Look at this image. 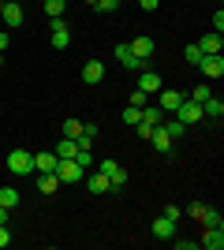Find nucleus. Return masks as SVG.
<instances>
[{"label": "nucleus", "mask_w": 224, "mask_h": 250, "mask_svg": "<svg viewBox=\"0 0 224 250\" xmlns=\"http://www.w3.org/2000/svg\"><path fill=\"white\" fill-rule=\"evenodd\" d=\"M8 172L11 176H34V153L30 149H11L8 153Z\"/></svg>", "instance_id": "f257e3e1"}, {"label": "nucleus", "mask_w": 224, "mask_h": 250, "mask_svg": "<svg viewBox=\"0 0 224 250\" xmlns=\"http://www.w3.org/2000/svg\"><path fill=\"white\" fill-rule=\"evenodd\" d=\"M56 179L60 183H82V176H86V168H79L75 165V157H64V161H56Z\"/></svg>", "instance_id": "f03ea898"}, {"label": "nucleus", "mask_w": 224, "mask_h": 250, "mask_svg": "<svg viewBox=\"0 0 224 250\" xmlns=\"http://www.w3.org/2000/svg\"><path fill=\"white\" fill-rule=\"evenodd\" d=\"M172 116H176L180 124H202V120H205L202 104H198V101H191V97H183V101H180V108H176Z\"/></svg>", "instance_id": "7ed1b4c3"}, {"label": "nucleus", "mask_w": 224, "mask_h": 250, "mask_svg": "<svg viewBox=\"0 0 224 250\" xmlns=\"http://www.w3.org/2000/svg\"><path fill=\"white\" fill-rule=\"evenodd\" d=\"M22 19H26V11L15 4V0H0V22L8 26V30H15V26H22Z\"/></svg>", "instance_id": "20e7f679"}, {"label": "nucleus", "mask_w": 224, "mask_h": 250, "mask_svg": "<svg viewBox=\"0 0 224 250\" xmlns=\"http://www.w3.org/2000/svg\"><path fill=\"white\" fill-rule=\"evenodd\" d=\"M49 42H53V49H67L71 45V30H67V22L64 19H49Z\"/></svg>", "instance_id": "39448f33"}, {"label": "nucleus", "mask_w": 224, "mask_h": 250, "mask_svg": "<svg viewBox=\"0 0 224 250\" xmlns=\"http://www.w3.org/2000/svg\"><path fill=\"white\" fill-rule=\"evenodd\" d=\"M183 97H187V94H180V90H157V108H161L164 116H172L176 108H180Z\"/></svg>", "instance_id": "423d86ee"}, {"label": "nucleus", "mask_w": 224, "mask_h": 250, "mask_svg": "<svg viewBox=\"0 0 224 250\" xmlns=\"http://www.w3.org/2000/svg\"><path fill=\"white\" fill-rule=\"evenodd\" d=\"M112 52H116V60L123 63V67H127V71H142V67H146V63H142L139 56H135V52H131V45H127V42H120V45H116V49H112Z\"/></svg>", "instance_id": "0eeeda50"}, {"label": "nucleus", "mask_w": 224, "mask_h": 250, "mask_svg": "<svg viewBox=\"0 0 224 250\" xmlns=\"http://www.w3.org/2000/svg\"><path fill=\"white\" fill-rule=\"evenodd\" d=\"M198 67H202V79H209V83H213V79H221V75H224L221 52H217V56H202V60H198Z\"/></svg>", "instance_id": "6e6552de"}, {"label": "nucleus", "mask_w": 224, "mask_h": 250, "mask_svg": "<svg viewBox=\"0 0 224 250\" xmlns=\"http://www.w3.org/2000/svg\"><path fill=\"white\" fill-rule=\"evenodd\" d=\"M127 45H131V52H135V56H139L142 63H146V60H153V52H157L153 38H146V34H139V38H135V42H127Z\"/></svg>", "instance_id": "1a4fd4ad"}, {"label": "nucleus", "mask_w": 224, "mask_h": 250, "mask_svg": "<svg viewBox=\"0 0 224 250\" xmlns=\"http://www.w3.org/2000/svg\"><path fill=\"white\" fill-rule=\"evenodd\" d=\"M101 79H105V63H101V60H86L82 63V83L86 86H97Z\"/></svg>", "instance_id": "9d476101"}, {"label": "nucleus", "mask_w": 224, "mask_h": 250, "mask_svg": "<svg viewBox=\"0 0 224 250\" xmlns=\"http://www.w3.org/2000/svg\"><path fill=\"white\" fill-rule=\"evenodd\" d=\"M139 90H142V94H157V90H161V75L153 71V67H142V71H139Z\"/></svg>", "instance_id": "9b49d317"}, {"label": "nucleus", "mask_w": 224, "mask_h": 250, "mask_svg": "<svg viewBox=\"0 0 224 250\" xmlns=\"http://www.w3.org/2000/svg\"><path fill=\"white\" fill-rule=\"evenodd\" d=\"M149 231H153V239H172V235H176V220H168L161 213V217L149 224Z\"/></svg>", "instance_id": "f8f14e48"}, {"label": "nucleus", "mask_w": 224, "mask_h": 250, "mask_svg": "<svg viewBox=\"0 0 224 250\" xmlns=\"http://www.w3.org/2000/svg\"><path fill=\"white\" fill-rule=\"evenodd\" d=\"M56 190H60V179H56V172H38V194L53 198Z\"/></svg>", "instance_id": "ddd939ff"}, {"label": "nucleus", "mask_w": 224, "mask_h": 250, "mask_svg": "<svg viewBox=\"0 0 224 250\" xmlns=\"http://www.w3.org/2000/svg\"><path fill=\"white\" fill-rule=\"evenodd\" d=\"M198 247H205V250H224V228H205L202 239H198Z\"/></svg>", "instance_id": "4468645a"}, {"label": "nucleus", "mask_w": 224, "mask_h": 250, "mask_svg": "<svg viewBox=\"0 0 224 250\" xmlns=\"http://www.w3.org/2000/svg\"><path fill=\"white\" fill-rule=\"evenodd\" d=\"M82 179H86V190H90V194H112V183H108V176H101V172L82 176Z\"/></svg>", "instance_id": "2eb2a0df"}, {"label": "nucleus", "mask_w": 224, "mask_h": 250, "mask_svg": "<svg viewBox=\"0 0 224 250\" xmlns=\"http://www.w3.org/2000/svg\"><path fill=\"white\" fill-rule=\"evenodd\" d=\"M56 161H60V157H56L53 149H41V153H34V176H38V172H53Z\"/></svg>", "instance_id": "dca6fc26"}, {"label": "nucleus", "mask_w": 224, "mask_h": 250, "mask_svg": "<svg viewBox=\"0 0 224 250\" xmlns=\"http://www.w3.org/2000/svg\"><path fill=\"white\" fill-rule=\"evenodd\" d=\"M198 49H202V56H217V52L224 49V38L213 30V34H205L202 42H198Z\"/></svg>", "instance_id": "f3484780"}, {"label": "nucleus", "mask_w": 224, "mask_h": 250, "mask_svg": "<svg viewBox=\"0 0 224 250\" xmlns=\"http://www.w3.org/2000/svg\"><path fill=\"white\" fill-rule=\"evenodd\" d=\"M149 142H153V149H157V153H172V146H176V142H172L168 135H164V127H153V135H149Z\"/></svg>", "instance_id": "a211bd4d"}, {"label": "nucleus", "mask_w": 224, "mask_h": 250, "mask_svg": "<svg viewBox=\"0 0 224 250\" xmlns=\"http://www.w3.org/2000/svg\"><path fill=\"white\" fill-rule=\"evenodd\" d=\"M161 127H164V135H168L172 142H180V138H183V131H187V124H180L176 116H172V120L164 116V120H161Z\"/></svg>", "instance_id": "6ab92c4d"}, {"label": "nucleus", "mask_w": 224, "mask_h": 250, "mask_svg": "<svg viewBox=\"0 0 224 250\" xmlns=\"http://www.w3.org/2000/svg\"><path fill=\"white\" fill-rule=\"evenodd\" d=\"M198 220H202L205 228H224V217H221V209H213V206H205L202 213H198Z\"/></svg>", "instance_id": "aec40b11"}, {"label": "nucleus", "mask_w": 224, "mask_h": 250, "mask_svg": "<svg viewBox=\"0 0 224 250\" xmlns=\"http://www.w3.org/2000/svg\"><path fill=\"white\" fill-rule=\"evenodd\" d=\"M202 112H205V120H213V124H217V120L224 116V101H221V97H209V101H202Z\"/></svg>", "instance_id": "412c9836"}, {"label": "nucleus", "mask_w": 224, "mask_h": 250, "mask_svg": "<svg viewBox=\"0 0 224 250\" xmlns=\"http://www.w3.org/2000/svg\"><path fill=\"white\" fill-rule=\"evenodd\" d=\"M142 124H149V127H157L161 120H164V112H161L157 104H142V116H139Z\"/></svg>", "instance_id": "4be33fe9"}, {"label": "nucleus", "mask_w": 224, "mask_h": 250, "mask_svg": "<svg viewBox=\"0 0 224 250\" xmlns=\"http://www.w3.org/2000/svg\"><path fill=\"white\" fill-rule=\"evenodd\" d=\"M209 97H213V86H209V79H202V83L198 86H191V101H209Z\"/></svg>", "instance_id": "5701e85b"}, {"label": "nucleus", "mask_w": 224, "mask_h": 250, "mask_svg": "<svg viewBox=\"0 0 224 250\" xmlns=\"http://www.w3.org/2000/svg\"><path fill=\"white\" fill-rule=\"evenodd\" d=\"M0 206L15 209V206H19V190H15V187H0Z\"/></svg>", "instance_id": "b1692460"}, {"label": "nucleus", "mask_w": 224, "mask_h": 250, "mask_svg": "<svg viewBox=\"0 0 224 250\" xmlns=\"http://www.w3.org/2000/svg\"><path fill=\"white\" fill-rule=\"evenodd\" d=\"M64 8H67V0H45V15L49 19H64Z\"/></svg>", "instance_id": "393cba45"}, {"label": "nucleus", "mask_w": 224, "mask_h": 250, "mask_svg": "<svg viewBox=\"0 0 224 250\" xmlns=\"http://www.w3.org/2000/svg\"><path fill=\"white\" fill-rule=\"evenodd\" d=\"M75 149H79V146H75V138H60V142H56V149H53V153L60 157V161H64V157H75Z\"/></svg>", "instance_id": "a878e982"}, {"label": "nucleus", "mask_w": 224, "mask_h": 250, "mask_svg": "<svg viewBox=\"0 0 224 250\" xmlns=\"http://www.w3.org/2000/svg\"><path fill=\"white\" fill-rule=\"evenodd\" d=\"M82 135V120H64V138H79Z\"/></svg>", "instance_id": "bb28decb"}, {"label": "nucleus", "mask_w": 224, "mask_h": 250, "mask_svg": "<svg viewBox=\"0 0 224 250\" xmlns=\"http://www.w3.org/2000/svg\"><path fill=\"white\" fill-rule=\"evenodd\" d=\"M75 165L90 172V165H94V153H90V149H75Z\"/></svg>", "instance_id": "cd10ccee"}, {"label": "nucleus", "mask_w": 224, "mask_h": 250, "mask_svg": "<svg viewBox=\"0 0 224 250\" xmlns=\"http://www.w3.org/2000/svg\"><path fill=\"white\" fill-rule=\"evenodd\" d=\"M127 104H135V108H142V104H149V94H142L139 86L131 90V97H127Z\"/></svg>", "instance_id": "c85d7f7f"}, {"label": "nucleus", "mask_w": 224, "mask_h": 250, "mask_svg": "<svg viewBox=\"0 0 224 250\" xmlns=\"http://www.w3.org/2000/svg\"><path fill=\"white\" fill-rule=\"evenodd\" d=\"M183 60L198 67V60H202V49H198V42H194V45H187V52H183Z\"/></svg>", "instance_id": "c756f323"}, {"label": "nucleus", "mask_w": 224, "mask_h": 250, "mask_svg": "<svg viewBox=\"0 0 224 250\" xmlns=\"http://www.w3.org/2000/svg\"><path fill=\"white\" fill-rule=\"evenodd\" d=\"M139 116H142V108H135V104H127V108H123V124H139Z\"/></svg>", "instance_id": "7c9ffc66"}, {"label": "nucleus", "mask_w": 224, "mask_h": 250, "mask_svg": "<svg viewBox=\"0 0 224 250\" xmlns=\"http://www.w3.org/2000/svg\"><path fill=\"white\" fill-rule=\"evenodd\" d=\"M94 8H97V11H105V15H112V11H120V0H97Z\"/></svg>", "instance_id": "2f4dec72"}, {"label": "nucleus", "mask_w": 224, "mask_h": 250, "mask_svg": "<svg viewBox=\"0 0 224 250\" xmlns=\"http://www.w3.org/2000/svg\"><path fill=\"white\" fill-rule=\"evenodd\" d=\"M135 135H139L142 142H149V135H153V127H149V124H142V120H139V124H135Z\"/></svg>", "instance_id": "473e14b6"}, {"label": "nucleus", "mask_w": 224, "mask_h": 250, "mask_svg": "<svg viewBox=\"0 0 224 250\" xmlns=\"http://www.w3.org/2000/svg\"><path fill=\"white\" fill-rule=\"evenodd\" d=\"M161 213H164L168 220H176V224H180V217H183V209H180V206H164Z\"/></svg>", "instance_id": "72a5a7b5"}, {"label": "nucleus", "mask_w": 224, "mask_h": 250, "mask_svg": "<svg viewBox=\"0 0 224 250\" xmlns=\"http://www.w3.org/2000/svg\"><path fill=\"white\" fill-rule=\"evenodd\" d=\"M202 209H205V202H191V206H187V217L198 220V213H202Z\"/></svg>", "instance_id": "f704fd0d"}, {"label": "nucleus", "mask_w": 224, "mask_h": 250, "mask_svg": "<svg viewBox=\"0 0 224 250\" xmlns=\"http://www.w3.org/2000/svg\"><path fill=\"white\" fill-rule=\"evenodd\" d=\"M172 243H176V250H194V247H198L194 239H172Z\"/></svg>", "instance_id": "c9c22d12"}, {"label": "nucleus", "mask_w": 224, "mask_h": 250, "mask_svg": "<svg viewBox=\"0 0 224 250\" xmlns=\"http://www.w3.org/2000/svg\"><path fill=\"white\" fill-rule=\"evenodd\" d=\"M213 30H217V34L224 30V11H221V8H217V15H213Z\"/></svg>", "instance_id": "e433bc0d"}, {"label": "nucleus", "mask_w": 224, "mask_h": 250, "mask_svg": "<svg viewBox=\"0 0 224 250\" xmlns=\"http://www.w3.org/2000/svg\"><path fill=\"white\" fill-rule=\"evenodd\" d=\"M11 243V231H8V224H0V247H8Z\"/></svg>", "instance_id": "4c0bfd02"}, {"label": "nucleus", "mask_w": 224, "mask_h": 250, "mask_svg": "<svg viewBox=\"0 0 224 250\" xmlns=\"http://www.w3.org/2000/svg\"><path fill=\"white\" fill-rule=\"evenodd\" d=\"M139 4H142V11H157L161 0H139Z\"/></svg>", "instance_id": "58836bf2"}, {"label": "nucleus", "mask_w": 224, "mask_h": 250, "mask_svg": "<svg viewBox=\"0 0 224 250\" xmlns=\"http://www.w3.org/2000/svg\"><path fill=\"white\" fill-rule=\"evenodd\" d=\"M8 49V30H0V52Z\"/></svg>", "instance_id": "ea45409f"}, {"label": "nucleus", "mask_w": 224, "mask_h": 250, "mask_svg": "<svg viewBox=\"0 0 224 250\" xmlns=\"http://www.w3.org/2000/svg\"><path fill=\"white\" fill-rule=\"evenodd\" d=\"M0 224H8V209L0 206Z\"/></svg>", "instance_id": "a19ab883"}, {"label": "nucleus", "mask_w": 224, "mask_h": 250, "mask_svg": "<svg viewBox=\"0 0 224 250\" xmlns=\"http://www.w3.org/2000/svg\"><path fill=\"white\" fill-rule=\"evenodd\" d=\"M86 4H90V8H94V4H97V0H86Z\"/></svg>", "instance_id": "79ce46f5"}, {"label": "nucleus", "mask_w": 224, "mask_h": 250, "mask_svg": "<svg viewBox=\"0 0 224 250\" xmlns=\"http://www.w3.org/2000/svg\"><path fill=\"white\" fill-rule=\"evenodd\" d=\"M0 63H4V52H0Z\"/></svg>", "instance_id": "37998d69"}]
</instances>
